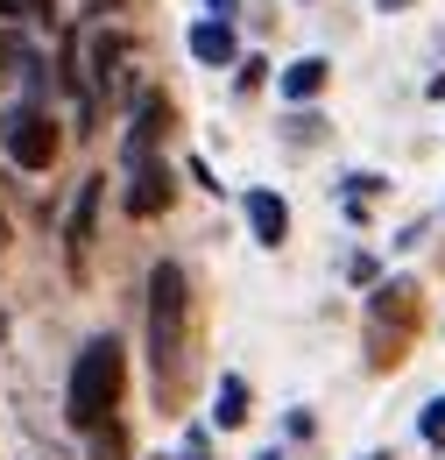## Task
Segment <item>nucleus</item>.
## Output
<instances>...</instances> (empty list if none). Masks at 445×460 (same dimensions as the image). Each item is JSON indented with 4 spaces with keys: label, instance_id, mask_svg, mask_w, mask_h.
<instances>
[{
    "label": "nucleus",
    "instance_id": "obj_9",
    "mask_svg": "<svg viewBox=\"0 0 445 460\" xmlns=\"http://www.w3.org/2000/svg\"><path fill=\"white\" fill-rule=\"evenodd\" d=\"M191 58L198 64H233L240 58V43H233V22H220V14H205V22H191Z\"/></svg>",
    "mask_w": 445,
    "mask_h": 460
},
{
    "label": "nucleus",
    "instance_id": "obj_2",
    "mask_svg": "<svg viewBox=\"0 0 445 460\" xmlns=\"http://www.w3.org/2000/svg\"><path fill=\"white\" fill-rule=\"evenodd\" d=\"M127 397V354L113 333H92V341L78 347V361H71V390H64V418L78 425V432H100L113 411Z\"/></svg>",
    "mask_w": 445,
    "mask_h": 460
},
{
    "label": "nucleus",
    "instance_id": "obj_1",
    "mask_svg": "<svg viewBox=\"0 0 445 460\" xmlns=\"http://www.w3.org/2000/svg\"><path fill=\"white\" fill-rule=\"evenodd\" d=\"M149 368H156L163 403L191 390V277L177 262L149 270Z\"/></svg>",
    "mask_w": 445,
    "mask_h": 460
},
{
    "label": "nucleus",
    "instance_id": "obj_6",
    "mask_svg": "<svg viewBox=\"0 0 445 460\" xmlns=\"http://www.w3.org/2000/svg\"><path fill=\"white\" fill-rule=\"evenodd\" d=\"M85 58H92V71H85V100H100V93H113V85H120V64H127V36L100 29V36L85 43Z\"/></svg>",
    "mask_w": 445,
    "mask_h": 460
},
{
    "label": "nucleus",
    "instance_id": "obj_15",
    "mask_svg": "<svg viewBox=\"0 0 445 460\" xmlns=\"http://www.w3.org/2000/svg\"><path fill=\"white\" fill-rule=\"evenodd\" d=\"M184 460H213V454H205V432H198V425L184 432Z\"/></svg>",
    "mask_w": 445,
    "mask_h": 460
},
{
    "label": "nucleus",
    "instance_id": "obj_12",
    "mask_svg": "<svg viewBox=\"0 0 445 460\" xmlns=\"http://www.w3.org/2000/svg\"><path fill=\"white\" fill-rule=\"evenodd\" d=\"M85 439H92V460H127V425H120V418H107V425L85 432Z\"/></svg>",
    "mask_w": 445,
    "mask_h": 460
},
{
    "label": "nucleus",
    "instance_id": "obj_4",
    "mask_svg": "<svg viewBox=\"0 0 445 460\" xmlns=\"http://www.w3.org/2000/svg\"><path fill=\"white\" fill-rule=\"evenodd\" d=\"M170 120H177V114H170V100L156 93V85H149V93L135 100V120H127V149H120V156H127V171H142V164H156V149H163Z\"/></svg>",
    "mask_w": 445,
    "mask_h": 460
},
{
    "label": "nucleus",
    "instance_id": "obj_16",
    "mask_svg": "<svg viewBox=\"0 0 445 460\" xmlns=\"http://www.w3.org/2000/svg\"><path fill=\"white\" fill-rule=\"evenodd\" d=\"M7 58H14V43H7V36H0V64H7Z\"/></svg>",
    "mask_w": 445,
    "mask_h": 460
},
{
    "label": "nucleus",
    "instance_id": "obj_8",
    "mask_svg": "<svg viewBox=\"0 0 445 460\" xmlns=\"http://www.w3.org/2000/svg\"><path fill=\"white\" fill-rule=\"evenodd\" d=\"M326 85H333V64L326 58H297V64H283V78H276V93L290 100V107H311Z\"/></svg>",
    "mask_w": 445,
    "mask_h": 460
},
{
    "label": "nucleus",
    "instance_id": "obj_11",
    "mask_svg": "<svg viewBox=\"0 0 445 460\" xmlns=\"http://www.w3.org/2000/svg\"><path fill=\"white\" fill-rule=\"evenodd\" d=\"M213 418H220V432L248 425V383H240V376H220V397H213Z\"/></svg>",
    "mask_w": 445,
    "mask_h": 460
},
{
    "label": "nucleus",
    "instance_id": "obj_10",
    "mask_svg": "<svg viewBox=\"0 0 445 460\" xmlns=\"http://www.w3.org/2000/svg\"><path fill=\"white\" fill-rule=\"evenodd\" d=\"M248 227L262 248H283L290 241V206H283L276 191H248Z\"/></svg>",
    "mask_w": 445,
    "mask_h": 460
},
{
    "label": "nucleus",
    "instance_id": "obj_19",
    "mask_svg": "<svg viewBox=\"0 0 445 460\" xmlns=\"http://www.w3.org/2000/svg\"><path fill=\"white\" fill-rule=\"evenodd\" d=\"M368 460H389V454H368Z\"/></svg>",
    "mask_w": 445,
    "mask_h": 460
},
{
    "label": "nucleus",
    "instance_id": "obj_7",
    "mask_svg": "<svg viewBox=\"0 0 445 460\" xmlns=\"http://www.w3.org/2000/svg\"><path fill=\"white\" fill-rule=\"evenodd\" d=\"M100 191H107V177H85V184H78V206H71V227H64L71 270H85V248H92V213H100Z\"/></svg>",
    "mask_w": 445,
    "mask_h": 460
},
{
    "label": "nucleus",
    "instance_id": "obj_3",
    "mask_svg": "<svg viewBox=\"0 0 445 460\" xmlns=\"http://www.w3.org/2000/svg\"><path fill=\"white\" fill-rule=\"evenodd\" d=\"M0 149H7L22 171H50V164H57V120L43 114L36 100L7 107V114H0Z\"/></svg>",
    "mask_w": 445,
    "mask_h": 460
},
{
    "label": "nucleus",
    "instance_id": "obj_5",
    "mask_svg": "<svg viewBox=\"0 0 445 460\" xmlns=\"http://www.w3.org/2000/svg\"><path fill=\"white\" fill-rule=\"evenodd\" d=\"M170 191H177V184H170V164H163V156H156V164H142V171H127V213H135V220H156V213L170 206Z\"/></svg>",
    "mask_w": 445,
    "mask_h": 460
},
{
    "label": "nucleus",
    "instance_id": "obj_14",
    "mask_svg": "<svg viewBox=\"0 0 445 460\" xmlns=\"http://www.w3.org/2000/svg\"><path fill=\"white\" fill-rule=\"evenodd\" d=\"M417 432H424L432 447H445V397H432V403H424V418H417Z\"/></svg>",
    "mask_w": 445,
    "mask_h": 460
},
{
    "label": "nucleus",
    "instance_id": "obj_18",
    "mask_svg": "<svg viewBox=\"0 0 445 460\" xmlns=\"http://www.w3.org/2000/svg\"><path fill=\"white\" fill-rule=\"evenodd\" d=\"M0 241H7V213H0Z\"/></svg>",
    "mask_w": 445,
    "mask_h": 460
},
{
    "label": "nucleus",
    "instance_id": "obj_20",
    "mask_svg": "<svg viewBox=\"0 0 445 460\" xmlns=\"http://www.w3.org/2000/svg\"><path fill=\"white\" fill-rule=\"evenodd\" d=\"M262 460H276V454H262Z\"/></svg>",
    "mask_w": 445,
    "mask_h": 460
},
{
    "label": "nucleus",
    "instance_id": "obj_17",
    "mask_svg": "<svg viewBox=\"0 0 445 460\" xmlns=\"http://www.w3.org/2000/svg\"><path fill=\"white\" fill-rule=\"evenodd\" d=\"M382 7H410V0H382Z\"/></svg>",
    "mask_w": 445,
    "mask_h": 460
},
{
    "label": "nucleus",
    "instance_id": "obj_13",
    "mask_svg": "<svg viewBox=\"0 0 445 460\" xmlns=\"http://www.w3.org/2000/svg\"><path fill=\"white\" fill-rule=\"evenodd\" d=\"M50 0H0V22H50Z\"/></svg>",
    "mask_w": 445,
    "mask_h": 460
}]
</instances>
